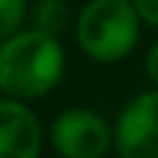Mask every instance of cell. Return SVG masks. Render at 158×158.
Masks as SVG:
<instances>
[{
	"label": "cell",
	"mask_w": 158,
	"mask_h": 158,
	"mask_svg": "<svg viewBox=\"0 0 158 158\" xmlns=\"http://www.w3.org/2000/svg\"><path fill=\"white\" fill-rule=\"evenodd\" d=\"M67 53L61 36L25 25L0 42V94L22 103L47 97L64 78Z\"/></svg>",
	"instance_id": "1"
},
{
	"label": "cell",
	"mask_w": 158,
	"mask_h": 158,
	"mask_svg": "<svg viewBox=\"0 0 158 158\" xmlns=\"http://www.w3.org/2000/svg\"><path fill=\"white\" fill-rule=\"evenodd\" d=\"M78 50L94 64L125 61L142 36V19L131 0H86L72 22Z\"/></svg>",
	"instance_id": "2"
},
{
	"label": "cell",
	"mask_w": 158,
	"mask_h": 158,
	"mask_svg": "<svg viewBox=\"0 0 158 158\" xmlns=\"http://www.w3.org/2000/svg\"><path fill=\"white\" fill-rule=\"evenodd\" d=\"M50 147L61 158H106L114 150V125L92 108H64L50 122Z\"/></svg>",
	"instance_id": "3"
},
{
	"label": "cell",
	"mask_w": 158,
	"mask_h": 158,
	"mask_svg": "<svg viewBox=\"0 0 158 158\" xmlns=\"http://www.w3.org/2000/svg\"><path fill=\"white\" fill-rule=\"evenodd\" d=\"M117 158H158V86L133 94L114 125Z\"/></svg>",
	"instance_id": "4"
},
{
	"label": "cell",
	"mask_w": 158,
	"mask_h": 158,
	"mask_svg": "<svg viewBox=\"0 0 158 158\" xmlns=\"http://www.w3.org/2000/svg\"><path fill=\"white\" fill-rule=\"evenodd\" d=\"M44 131L28 103L0 94V158H42Z\"/></svg>",
	"instance_id": "5"
},
{
	"label": "cell",
	"mask_w": 158,
	"mask_h": 158,
	"mask_svg": "<svg viewBox=\"0 0 158 158\" xmlns=\"http://www.w3.org/2000/svg\"><path fill=\"white\" fill-rule=\"evenodd\" d=\"M69 6L67 0H33L28 6V25L53 36H61L69 28Z\"/></svg>",
	"instance_id": "6"
},
{
	"label": "cell",
	"mask_w": 158,
	"mask_h": 158,
	"mask_svg": "<svg viewBox=\"0 0 158 158\" xmlns=\"http://www.w3.org/2000/svg\"><path fill=\"white\" fill-rule=\"evenodd\" d=\"M28 22V0H0V42L22 31Z\"/></svg>",
	"instance_id": "7"
},
{
	"label": "cell",
	"mask_w": 158,
	"mask_h": 158,
	"mask_svg": "<svg viewBox=\"0 0 158 158\" xmlns=\"http://www.w3.org/2000/svg\"><path fill=\"white\" fill-rule=\"evenodd\" d=\"M131 3H133V8L139 14L142 25L158 31V0H131Z\"/></svg>",
	"instance_id": "8"
},
{
	"label": "cell",
	"mask_w": 158,
	"mask_h": 158,
	"mask_svg": "<svg viewBox=\"0 0 158 158\" xmlns=\"http://www.w3.org/2000/svg\"><path fill=\"white\" fill-rule=\"evenodd\" d=\"M144 72H147L150 83L158 86V39L150 44V50H147V56H144Z\"/></svg>",
	"instance_id": "9"
}]
</instances>
